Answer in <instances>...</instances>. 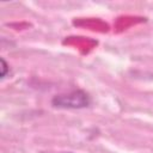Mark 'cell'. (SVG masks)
I'll return each mask as SVG.
<instances>
[{"label": "cell", "instance_id": "2", "mask_svg": "<svg viewBox=\"0 0 153 153\" xmlns=\"http://www.w3.org/2000/svg\"><path fill=\"white\" fill-rule=\"evenodd\" d=\"M0 62H1V72H0V79H5L6 75L10 73V65L6 62V60L4 57L0 59Z\"/></svg>", "mask_w": 153, "mask_h": 153}, {"label": "cell", "instance_id": "1", "mask_svg": "<svg viewBox=\"0 0 153 153\" xmlns=\"http://www.w3.org/2000/svg\"><path fill=\"white\" fill-rule=\"evenodd\" d=\"M92 103V98L88 92L85 90H73L66 93L55 94L50 104L53 108L56 109H65V110H80L88 108Z\"/></svg>", "mask_w": 153, "mask_h": 153}, {"label": "cell", "instance_id": "3", "mask_svg": "<svg viewBox=\"0 0 153 153\" xmlns=\"http://www.w3.org/2000/svg\"><path fill=\"white\" fill-rule=\"evenodd\" d=\"M62 153H75V152H62Z\"/></svg>", "mask_w": 153, "mask_h": 153}]
</instances>
